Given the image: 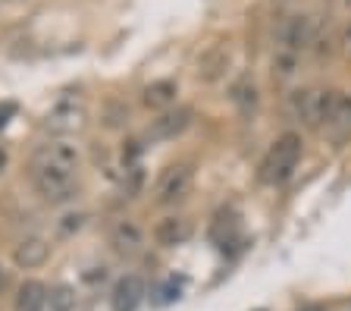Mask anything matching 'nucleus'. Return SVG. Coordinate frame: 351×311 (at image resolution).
I'll use <instances>...</instances> for the list:
<instances>
[{
  "mask_svg": "<svg viewBox=\"0 0 351 311\" xmlns=\"http://www.w3.org/2000/svg\"><path fill=\"white\" fill-rule=\"evenodd\" d=\"M3 283H7V277H3V270H0V286H3Z\"/></svg>",
  "mask_w": 351,
  "mask_h": 311,
  "instance_id": "nucleus-22",
  "label": "nucleus"
},
{
  "mask_svg": "<svg viewBox=\"0 0 351 311\" xmlns=\"http://www.w3.org/2000/svg\"><path fill=\"white\" fill-rule=\"evenodd\" d=\"M145 280L135 274H125L123 280H117L113 292H110V308L113 311H138V305L145 302Z\"/></svg>",
  "mask_w": 351,
  "mask_h": 311,
  "instance_id": "nucleus-10",
  "label": "nucleus"
},
{
  "mask_svg": "<svg viewBox=\"0 0 351 311\" xmlns=\"http://www.w3.org/2000/svg\"><path fill=\"white\" fill-rule=\"evenodd\" d=\"M345 3H348V7H351V0H345Z\"/></svg>",
  "mask_w": 351,
  "mask_h": 311,
  "instance_id": "nucleus-25",
  "label": "nucleus"
},
{
  "mask_svg": "<svg viewBox=\"0 0 351 311\" xmlns=\"http://www.w3.org/2000/svg\"><path fill=\"white\" fill-rule=\"evenodd\" d=\"M51 311H75V289L73 286H53L47 292Z\"/></svg>",
  "mask_w": 351,
  "mask_h": 311,
  "instance_id": "nucleus-17",
  "label": "nucleus"
},
{
  "mask_svg": "<svg viewBox=\"0 0 351 311\" xmlns=\"http://www.w3.org/2000/svg\"><path fill=\"white\" fill-rule=\"evenodd\" d=\"M345 38H348V41H351V23H348V29H345Z\"/></svg>",
  "mask_w": 351,
  "mask_h": 311,
  "instance_id": "nucleus-21",
  "label": "nucleus"
},
{
  "mask_svg": "<svg viewBox=\"0 0 351 311\" xmlns=\"http://www.w3.org/2000/svg\"><path fill=\"white\" fill-rule=\"evenodd\" d=\"M229 63H232V45H229V41H217V45H210L201 54V60H197V79L217 82L219 76L229 69Z\"/></svg>",
  "mask_w": 351,
  "mask_h": 311,
  "instance_id": "nucleus-11",
  "label": "nucleus"
},
{
  "mask_svg": "<svg viewBox=\"0 0 351 311\" xmlns=\"http://www.w3.org/2000/svg\"><path fill=\"white\" fill-rule=\"evenodd\" d=\"M317 38V19L307 13H295L285 16L279 23L276 32V57H273V73L279 79H289L295 73V63H298L301 51L314 45Z\"/></svg>",
  "mask_w": 351,
  "mask_h": 311,
  "instance_id": "nucleus-2",
  "label": "nucleus"
},
{
  "mask_svg": "<svg viewBox=\"0 0 351 311\" xmlns=\"http://www.w3.org/2000/svg\"><path fill=\"white\" fill-rule=\"evenodd\" d=\"M307 311H320V308H307Z\"/></svg>",
  "mask_w": 351,
  "mask_h": 311,
  "instance_id": "nucleus-24",
  "label": "nucleus"
},
{
  "mask_svg": "<svg viewBox=\"0 0 351 311\" xmlns=\"http://www.w3.org/2000/svg\"><path fill=\"white\" fill-rule=\"evenodd\" d=\"M301 161V135L298 133H282L273 141L267 154H263L261 167H257V179L263 185H282L285 179L295 173Z\"/></svg>",
  "mask_w": 351,
  "mask_h": 311,
  "instance_id": "nucleus-3",
  "label": "nucleus"
},
{
  "mask_svg": "<svg viewBox=\"0 0 351 311\" xmlns=\"http://www.w3.org/2000/svg\"><path fill=\"white\" fill-rule=\"evenodd\" d=\"M88 123V104L82 95H63L53 101V107L44 117V129L53 135H73L82 133Z\"/></svg>",
  "mask_w": 351,
  "mask_h": 311,
  "instance_id": "nucleus-4",
  "label": "nucleus"
},
{
  "mask_svg": "<svg viewBox=\"0 0 351 311\" xmlns=\"http://www.w3.org/2000/svg\"><path fill=\"white\" fill-rule=\"evenodd\" d=\"M191 236V220L189 217H163L157 227H154V239L163 249H173V245H182Z\"/></svg>",
  "mask_w": 351,
  "mask_h": 311,
  "instance_id": "nucleus-13",
  "label": "nucleus"
},
{
  "mask_svg": "<svg viewBox=\"0 0 351 311\" xmlns=\"http://www.w3.org/2000/svg\"><path fill=\"white\" fill-rule=\"evenodd\" d=\"M0 3H19V0H0Z\"/></svg>",
  "mask_w": 351,
  "mask_h": 311,
  "instance_id": "nucleus-23",
  "label": "nucleus"
},
{
  "mask_svg": "<svg viewBox=\"0 0 351 311\" xmlns=\"http://www.w3.org/2000/svg\"><path fill=\"white\" fill-rule=\"evenodd\" d=\"M110 245H113V252L123 255V258H132V255H138L141 245H145V236H141L138 223L119 220L117 227L110 230Z\"/></svg>",
  "mask_w": 351,
  "mask_h": 311,
  "instance_id": "nucleus-12",
  "label": "nucleus"
},
{
  "mask_svg": "<svg viewBox=\"0 0 351 311\" xmlns=\"http://www.w3.org/2000/svg\"><path fill=\"white\" fill-rule=\"evenodd\" d=\"M47 258H51V245H47V239H41V236L22 239V242L16 245V252H13V261L19 267H25V270L41 267Z\"/></svg>",
  "mask_w": 351,
  "mask_h": 311,
  "instance_id": "nucleus-14",
  "label": "nucleus"
},
{
  "mask_svg": "<svg viewBox=\"0 0 351 311\" xmlns=\"http://www.w3.org/2000/svg\"><path fill=\"white\" fill-rule=\"evenodd\" d=\"M47 305V286L38 280H25L16 292V311H44Z\"/></svg>",
  "mask_w": 351,
  "mask_h": 311,
  "instance_id": "nucleus-16",
  "label": "nucleus"
},
{
  "mask_svg": "<svg viewBox=\"0 0 351 311\" xmlns=\"http://www.w3.org/2000/svg\"><path fill=\"white\" fill-rule=\"evenodd\" d=\"M232 101L239 104L241 111H251V107L257 104V89H254V82H251L248 76H245V79H241L239 85L232 89Z\"/></svg>",
  "mask_w": 351,
  "mask_h": 311,
  "instance_id": "nucleus-18",
  "label": "nucleus"
},
{
  "mask_svg": "<svg viewBox=\"0 0 351 311\" xmlns=\"http://www.w3.org/2000/svg\"><path fill=\"white\" fill-rule=\"evenodd\" d=\"M191 185H195L191 163H169L154 183V201L157 205H179V201H185L191 195Z\"/></svg>",
  "mask_w": 351,
  "mask_h": 311,
  "instance_id": "nucleus-6",
  "label": "nucleus"
},
{
  "mask_svg": "<svg viewBox=\"0 0 351 311\" xmlns=\"http://www.w3.org/2000/svg\"><path fill=\"white\" fill-rule=\"evenodd\" d=\"M16 111H19V107H16V101H3V104H0V129L7 126L10 117H13Z\"/></svg>",
  "mask_w": 351,
  "mask_h": 311,
  "instance_id": "nucleus-19",
  "label": "nucleus"
},
{
  "mask_svg": "<svg viewBox=\"0 0 351 311\" xmlns=\"http://www.w3.org/2000/svg\"><path fill=\"white\" fill-rule=\"evenodd\" d=\"M191 117H195V113H191V107H176V111L160 113V117L147 126V139H151V141L176 139V135H182L185 129L191 126Z\"/></svg>",
  "mask_w": 351,
  "mask_h": 311,
  "instance_id": "nucleus-7",
  "label": "nucleus"
},
{
  "mask_svg": "<svg viewBox=\"0 0 351 311\" xmlns=\"http://www.w3.org/2000/svg\"><path fill=\"white\" fill-rule=\"evenodd\" d=\"M3 167H7V151L0 148V173H3Z\"/></svg>",
  "mask_w": 351,
  "mask_h": 311,
  "instance_id": "nucleus-20",
  "label": "nucleus"
},
{
  "mask_svg": "<svg viewBox=\"0 0 351 311\" xmlns=\"http://www.w3.org/2000/svg\"><path fill=\"white\" fill-rule=\"evenodd\" d=\"M176 95H179V85H176L173 79H160V82H151V85H147L145 95H141V101H145L147 111H163L167 113L176 104Z\"/></svg>",
  "mask_w": 351,
  "mask_h": 311,
  "instance_id": "nucleus-15",
  "label": "nucleus"
},
{
  "mask_svg": "<svg viewBox=\"0 0 351 311\" xmlns=\"http://www.w3.org/2000/svg\"><path fill=\"white\" fill-rule=\"evenodd\" d=\"M326 135L332 141H345L351 135V95H332V104H329L326 111V119H323V126Z\"/></svg>",
  "mask_w": 351,
  "mask_h": 311,
  "instance_id": "nucleus-9",
  "label": "nucleus"
},
{
  "mask_svg": "<svg viewBox=\"0 0 351 311\" xmlns=\"http://www.w3.org/2000/svg\"><path fill=\"white\" fill-rule=\"evenodd\" d=\"M210 242L217 249H226V245H235L241 239V217L235 207H219L210 220V230H207Z\"/></svg>",
  "mask_w": 351,
  "mask_h": 311,
  "instance_id": "nucleus-8",
  "label": "nucleus"
},
{
  "mask_svg": "<svg viewBox=\"0 0 351 311\" xmlns=\"http://www.w3.org/2000/svg\"><path fill=\"white\" fill-rule=\"evenodd\" d=\"M29 176L44 201H66L79 185V151L66 141H47L32 154Z\"/></svg>",
  "mask_w": 351,
  "mask_h": 311,
  "instance_id": "nucleus-1",
  "label": "nucleus"
},
{
  "mask_svg": "<svg viewBox=\"0 0 351 311\" xmlns=\"http://www.w3.org/2000/svg\"><path fill=\"white\" fill-rule=\"evenodd\" d=\"M332 95H336V91L317 89V85H311V89H301V91H295V95L289 97V113L298 119L301 126L320 129L323 119H326L329 104H332Z\"/></svg>",
  "mask_w": 351,
  "mask_h": 311,
  "instance_id": "nucleus-5",
  "label": "nucleus"
}]
</instances>
